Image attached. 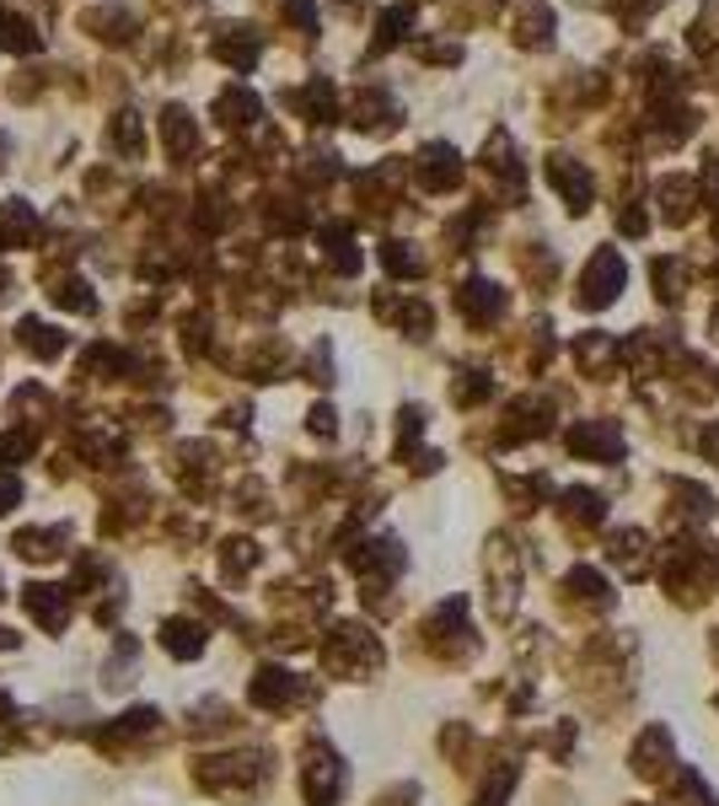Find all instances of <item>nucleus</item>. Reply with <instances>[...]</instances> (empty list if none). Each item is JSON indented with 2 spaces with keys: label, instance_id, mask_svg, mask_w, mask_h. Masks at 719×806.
I'll return each mask as SVG.
<instances>
[{
  "label": "nucleus",
  "instance_id": "obj_15",
  "mask_svg": "<svg viewBox=\"0 0 719 806\" xmlns=\"http://www.w3.org/2000/svg\"><path fill=\"white\" fill-rule=\"evenodd\" d=\"M161 140H167V156H173V161H188V156L199 151V129L188 119V108H167V114H161Z\"/></svg>",
  "mask_w": 719,
  "mask_h": 806
},
{
  "label": "nucleus",
  "instance_id": "obj_6",
  "mask_svg": "<svg viewBox=\"0 0 719 806\" xmlns=\"http://www.w3.org/2000/svg\"><path fill=\"white\" fill-rule=\"evenodd\" d=\"M548 184L564 194V205H570L574 216L591 210V173H585V161H574V156H548Z\"/></svg>",
  "mask_w": 719,
  "mask_h": 806
},
{
  "label": "nucleus",
  "instance_id": "obj_31",
  "mask_svg": "<svg viewBox=\"0 0 719 806\" xmlns=\"http://www.w3.org/2000/svg\"><path fill=\"white\" fill-rule=\"evenodd\" d=\"M719 806L715 796H709V785L692 775V769H677V779H671V806Z\"/></svg>",
  "mask_w": 719,
  "mask_h": 806
},
{
  "label": "nucleus",
  "instance_id": "obj_7",
  "mask_svg": "<svg viewBox=\"0 0 719 806\" xmlns=\"http://www.w3.org/2000/svg\"><path fill=\"white\" fill-rule=\"evenodd\" d=\"M456 312H462L473 328H483V323H494V317L505 312V291H500L494 279H467V285L456 291Z\"/></svg>",
  "mask_w": 719,
  "mask_h": 806
},
{
  "label": "nucleus",
  "instance_id": "obj_32",
  "mask_svg": "<svg viewBox=\"0 0 719 806\" xmlns=\"http://www.w3.org/2000/svg\"><path fill=\"white\" fill-rule=\"evenodd\" d=\"M489 393H494V382L483 372H456V382H451V399L462 403V409H467V403H483Z\"/></svg>",
  "mask_w": 719,
  "mask_h": 806
},
{
  "label": "nucleus",
  "instance_id": "obj_36",
  "mask_svg": "<svg viewBox=\"0 0 719 806\" xmlns=\"http://www.w3.org/2000/svg\"><path fill=\"white\" fill-rule=\"evenodd\" d=\"M510 785H515V764H505V769H494V779L479 790V806H505Z\"/></svg>",
  "mask_w": 719,
  "mask_h": 806
},
{
  "label": "nucleus",
  "instance_id": "obj_37",
  "mask_svg": "<svg viewBox=\"0 0 719 806\" xmlns=\"http://www.w3.org/2000/svg\"><path fill=\"white\" fill-rule=\"evenodd\" d=\"M220 564H226V576H242V570H253V564H258V549H253L247 538H237V543H226Z\"/></svg>",
  "mask_w": 719,
  "mask_h": 806
},
{
  "label": "nucleus",
  "instance_id": "obj_26",
  "mask_svg": "<svg viewBox=\"0 0 719 806\" xmlns=\"http://www.w3.org/2000/svg\"><path fill=\"white\" fill-rule=\"evenodd\" d=\"M408 28H414V6H387V11H382V22H376V43H371V55L392 49V43H397Z\"/></svg>",
  "mask_w": 719,
  "mask_h": 806
},
{
  "label": "nucleus",
  "instance_id": "obj_42",
  "mask_svg": "<svg viewBox=\"0 0 719 806\" xmlns=\"http://www.w3.org/2000/svg\"><path fill=\"white\" fill-rule=\"evenodd\" d=\"M698 446H703V458H715V463H719V425H709V431H703V441H698Z\"/></svg>",
  "mask_w": 719,
  "mask_h": 806
},
{
  "label": "nucleus",
  "instance_id": "obj_11",
  "mask_svg": "<svg viewBox=\"0 0 719 806\" xmlns=\"http://www.w3.org/2000/svg\"><path fill=\"white\" fill-rule=\"evenodd\" d=\"M38 237V216L28 199H6L0 205V248H28Z\"/></svg>",
  "mask_w": 719,
  "mask_h": 806
},
{
  "label": "nucleus",
  "instance_id": "obj_21",
  "mask_svg": "<svg viewBox=\"0 0 719 806\" xmlns=\"http://www.w3.org/2000/svg\"><path fill=\"white\" fill-rule=\"evenodd\" d=\"M108 140L119 146V156L140 161V156H146V125H140V114H114V125H108Z\"/></svg>",
  "mask_w": 719,
  "mask_h": 806
},
{
  "label": "nucleus",
  "instance_id": "obj_16",
  "mask_svg": "<svg viewBox=\"0 0 719 806\" xmlns=\"http://www.w3.org/2000/svg\"><path fill=\"white\" fill-rule=\"evenodd\" d=\"M515 43H526V49L553 43V11H548L542 0H521V11H515Z\"/></svg>",
  "mask_w": 719,
  "mask_h": 806
},
{
  "label": "nucleus",
  "instance_id": "obj_24",
  "mask_svg": "<svg viewBox=\"0 0 719 806\" xmlns=\"http://www.w3.org/2000/svg\"><path fill=\"white\" fill-rule=\"evenodd\" d=\"M49 302H55V307H65V312H97L91 285H87V279H76V275L55 279V285H49Z\"/></svg>",
  "mask_w": 719,
  "mask_h": 806
},
{
  "label": "nucleus",
  "instance_id": "obj_35",
  "mask_svg": "<svg viewBox=\"0 0 719 806\" xmlns=\"http://www.w3.org/2000/svg\"><path fill=\"white\" fill-rule=\"evenodd\" d=\"M682 285H688V269H682V264H671V258H660V264H656L660 302H677V296H682Z\"/></svg>",
  "mask_w": 719,
  "mask_h": 806
},
{
  "label": "nucleus",
  "instance_id": "obj_28",
  "mask_svg": "<svg viewBox=\"0 0 719 806\" xmlns=\"http://www.w3.org/2000/svg\"><path fill=\"white\" fill-rule=\"evenodd\" d=\"M612 564H623L629 576H644V532H612Z\"/></svg>",
  "mask_w": 719,
  "mask_h": 806
},
{
  "label": "nucleus",
  "instance_id": "obj_1",
  "mask_svg": "<svg viewBox=\"0 0 719 806\" xmlns=\"http://www.w3.org/2000/svg\"><path fill=\"white\" fill-rule=\"evenodd\" d=\"M623 285H629V264H623V253H618V248H597V253H591V264H585V275H580V307H585V312L612 307Z\"/></svg>",
  "mask_w": 719,
  "mask_h": 806
},
{
  "label": "nucleus",
  "instance_id": "obj_40",
  "mask_svg": "<svg viewBox=\"0 0 719 806\" xmlns=\"http://www.w3.org/2000/svg\"><path fill=\"white\" fill-rule=\"evenodd\" d=\"M306 425H312V435H333V431H338V425H333V409H328V403H317V409L306 414Z\"/></svg>",
  "mask_w": 719,
  "mask_h": 806
},
{
  "label": "nucleus",
  "instance_id": "obj_38",
  "mask_svg": "<svg viewBox=\"0 0 719 806\" xmlns=\"http://www.w3.org/2000/svg\"><path fill=\"white\" fill-rule=\"evenodd\" d=\"M32 452V435H22V431H11V435H0V468H11V463H22Z\"/></svg>",
  "mask_w": 719,
  "mask_h": 806
},
{
  "label": "nucleus",
  "instance_id": "obj_19",
  "mask_svg": "<svg viewBox=\"0 0 719 806\" xmlns=\"http://www.w3.org/2000/svg\"><path fill=\"white\" fill-rule=\"evenodd\" d=\"M692 205H698V194H692V178H671V184H660V216L671 220V226H688V220H692Z\"/></svg>",
  "mask_w": 719,
  "mask_h": 806
},
{
  "label": "nucleus",
  "instance_id": "obj_18",
  "mask_svg": "<svg viewBox=\"0 0 719 806\" xmlns=\"http://www.w3.org/2000/svg\"><path fill=\"white\" fill-rule=\"evenodd\" d=\"M666 753H671V731H666V726H650V731L633 743V769L644 779H656L660 764H666Z\"/></svg>",
  "mask_w": 719,
  "mask_h": 806
},
{
  "label": "nucleus",
  "instance_id": "obj_13",
  "mask_svg": "<svg viewBox=\"0 0 719 806\" xmlns=\"http://www.w3.org/2000/svg\"><path fill=\"white\" fill-rule=\"evenodd\" d=\"M205 623L199 619H167L161 623V651L178 656V661H188V656H205Z\"/></svg>",
  "mask_w": 719,
  "mask_h": 806
},
{
  "label": "nucleus",
  "instance_id": "obj_3",
  "mask_svg": "<svg viewBox=\"0 0 719 806\" xmlns=\"http://www.w3.org/2000/svg\"><path fill=\"white\" fill-rule=\"evenodd\" d=\"M414 178H420V188H430V194H446V188L462 184V156H456V146H446V140H430L420 156H414Z\"/></svg>",
  "mask_w": 719,
  "mask_h": 806
},
{
  "label": "nucleus",
  "instance_id": "obj_17",
  "mask_svg": "<svg viewBox=\"0 0 719 806\" xmlns=\"http://www.w3.org/2000/svg\"><path fill=\"white\" fill-rule=\"evenodd\" d=\"M17 344H22L28 355H38V361H55L65 350V334L49 328V323H38V317H22V323H17Z\"/></svg>",
  "mask_w": 719,
  "mask_h": 806
},
{
  "label": "nucleus",
  "instance_id": "obj_8",
  "mask_svg": "<svg viewBox=\"0 0 719 806\" xmlns=\"http://www.w3.org/2000/svg\"><path fill=\"white\" fill-rule=\"evenodd\" d=\"M22 608H28L32 619L49 629V635H60L65 623H70V602H65V591L60 587H43V581L22 587Z\"/></svg>",
  "mask_w": 719,
  "mask_h": 806
},
{
  "label": "nucleus",
  "instance_id": "obj_14",
  "mask_svg": "<svg viewBox=\"0 0 719 806\" xmlns=\"http://www.w3.org/2000/svg\"><path fill=\"white\" fill-rule=\"evenodd\" d=\"M0 49H6V55H38V49H43V32L32 28L22 11L0 6Z\"/></svg>",
  "mask_w": 719,
  "mask_h": 806
},
{
  "label": "nucleus",
  "instance_id": "obj_29",
  "mask_svg": "<svg viewBox=\"0 0 719 806\" xmlns=\"http://www.w3.org/2000/svg\"><path fill=\"white\" fill-rule=\"evenodd\" d=\"M296 102H301V114H306L312 125H333V87L328 81H312Z\"/></svg>",
  "mask_w": 719,
  "mask_h": 806
},
{
  "label": "nucleus",
  "instance_id": "obj_41",
  "mask_svg": "<svg viewBox=\"0 0 719 806\" xmlns=\"http://www.w3.org/2000/svg\"><path fill=\"white\" fill-rule=\"evenodd\" d=\"M17 500H22V479H11V473H6V479H0V517H6Z\"/></svg>",
  "mask_w": 719,
  "mask_h": 806
},
{
  "label": "nucleus",
  "instance_id": "obj_12",
  "mask_svg": "<svg viewBox=\"0 0 719 806\" xmlns=\"http://www.w3.org/2000/svg\"><path fill=\"white\" fill-rule=\"evenodd\" d=\"M81 28H87L91 38H108V43H124L129 32H140V17H135L129 6H102V11H87V17H81Z\"/></svg>",
  "mask_w": 719,
  "mask_h": 806
},
{
  "label": "nucleus",
  "instance_id": "obj_39",
  "mask_svg": "<svg viewBox=\"0 0 719 806\" xmlns=\"http://www.w3.org/2000/svg\"><path fill=\"white\" fill-rule=\"evenodd\" d=\"M285 17H290L296 28L317 32V6H312V0H285Z\"/></svg>",
  "mask_w": 719,
  "mask_h": 806
},
{
  "label": "nucleus",
  "instance_id": "obj_33",
  "mask_svg": "<svg viewBox=\"0 0 719 806\" xmlns=\"http://www.w3.org/2000/svg\"><path fill=\"white\" fill-rule=\"evenodd\" d=\"M119 376V372H129V355H119L114 344H91L87 350V376Z\"/></svg>",
  "mask_w": 719,
  "mask_h": 806
},
{
  "label": "nucleus",
  "instance_id": "obj_43",
  "mask_svg": "<svg viewBox=\"0 0 719 806\" xmlns=\"http://www.w3.org/2000/svg\"><path fill=\"white\" fill-rule=\"evenodd\" d=\"M11 646H17V635H11V629H0V651H11Z\"/></svg>",
  "mask_w": 719,
  "mask_h": 806
},
{
  "label": "nucleus",
  "instance_id": "obj_4",
  "mask_svg": "<svg viewBox=\"0 0 719 806\" xmlns=\"http://www.w3.org/2000/svg\"><path fill=\"white\" fill-rule=\"evenodd\" d=\"M570 452L574 458H597V463H618L623 458V431L612 420H580L570 431Z\"/></svg>",
  "mask_w": 719,
  "mask_h": 806
},
{
  "label": "nucleus",
  "instance_id": "obj_30",
  "mask_svg": "<svg viewBox=\"0 0 719 806\" xmlns=\"http://www.w3.org/2000/svg\"><path fill=\"white\" fill-rule=\"evenodd\" d=\"M156 720H161V715L150 710V705H140V710L119 715V720L102 731V743H119V737H140V731H156Z\"/></svg>",
  "mask_w": 719,
  "mask_h": 806
},
{
  "label": "nucleus",
  "instance_id": "obj_5",
  "mask_svg": "<svg viewBox=\"0 0 719 806\" xmlns=\"http://www.w3.org/2000/svg\"><path fill=\"white\" fill-rule=\"evenodd\" d=\"M296 694H301V678L290 667H258L253 682H247V699H253L258 710H285Z\"/></svg>",
  "mask_w": 719,
  "mask_h": 806
},
{
  "label": "nucleus",
  "instance_id": "obj_25",
  "mask_svg": "<svg viewBox=\"0 0 719 806\" xmlns=\"http://www.w3.org/2000/svg\"><path fill=\"white\" fill-rule=\"evenodd\" d=\"M564 587H570L574 597H580V602H591V608H612V587L601 581L597 570H585V564H574V570H570V581H564Z\"/></svg>",
  "mask_w": 719,
  "mask_h": 806
},
{
  "label": "nucleus",
  "instance_id": "obj_23",
  "mask_svg": "<svg viewBox=\"0 0 719 806\" xmlns=\"http://www.w3.org/2000/svg\"><path fill=\"white\" fill-rule=\"evenodd\" d=\"M559 505H564V517H570L574 528H580V522H585V528H601V517H607V500H601L597 490H564Z\"/></svg>",
  "mask_w": 719,
  "mask_h": 806
},
{
  "label": "nucleus",
  "instance_id": "obj_2",
  "mask_svg": "<svg viewBox=\"0 0 719 806\" xmlns=\"http://www.w3.org/2000/svg\"><path fill=\"white\" fill-rule=\"evenodd\" d=\"M301 785H306V802L312 806H338V796H344V764H338V753L323 743L312 747Z\"/></svg>",
  "mask_w": 719,
  "mask_h": 806
},
{
  "label": "nucleus",
  "instance_id": "obj_20",
  "mask_svg": "<svg viewBox=\"0 0 719 806\" xmlns=\"http://www.w3.org/2000/svg\"><path fill=\"white\" fill-rule=\"evenodd\" d=\"M317 237H323V253H328L333 269H338V275H355V269H360V253H355V237H349V226H323Z\"/></svg>",
  "mask_w": 719,
  "mask_h": 806
},
{
  "label": "nucleus",
  "instance_id": "obj_22",
  "mask_svg": "<svg viewBox=\"0 0 719 806\" xmlns=\"http://www.w3.org/2000/svg\"><path fill=\"white\" fill-rule=\"evenodd\" d=\"M392 119H397V108H392L387 92H360L355 97V119H349L355 129H387Z\"/></svg>",
  "mask_w": 719,
  "mask_h": 806
},
{
  "label": "nucleus",
  "instance_id": "obj_10",
  "mask_svg": "<svg viewBox=\"0 0 719 806\" xmlns=\"http://www.w3.org/2000/svg\"><path fill=\"white\" fill-rule=\"evenodd\" d=\"M215 119L226 129H253L258 119H264V102L247 92V87H232V92L215 97Z\"/></svg>",
  "mask_w": 719,
  "mask_h": 806
},
{
  "label": "nucleus",
  "instance_id": "obj_9",
  "mask_svg": "<svg viewBox=\"0 0 719 806\" xmlns=\"http://www.w3.org/2000/svg\"><path fill=\"white\" fill-rule=\"evenodd\" d=\"M215 55L232 65V70H253L258 65V55H264V38L253 28H220V38H215Z\"/></svg>",
  "mask_w": 719,
  "mask_h": 806
},
{
  "label": "nucleus",
  "instance_id": "obj_34",
  "mask_svg": "<svg viewBox=\"0 0 719 806\" xmlns=\"http://www.w3.org/2000/svg\"><path fill=\"white\" fill-rule=\"evenodd\" d=\"M382 264H387V275H403V279L420 275V253L408 248V243H382Z\"/></svg>",
  "mask_w": 719,
  "mask_h": 806
},
{
  "label": "nucleus",
  "instance_id": "obj_27",
  "mask_svg": "<svg viewBox=\"0 0 719 806\" xmlns=\"http://www.w3.org/2000/svg\"><path fill=\"white\" fill-rule=\"evenodd\" d=\"M65 543V528H32V532H17V554L28 559H55Z\"/></svg>",
  "mask_w": 719,
  "mask_h": 806
}]
</instances>
